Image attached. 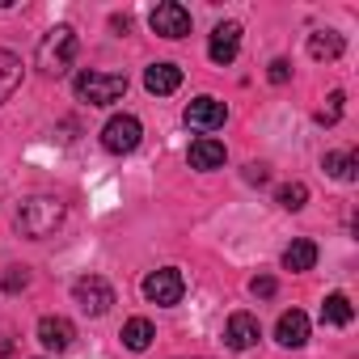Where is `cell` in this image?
I'll return each mask as SVG.
<instances>
[{
  "mask_svg": "<svg viewBox=\"0 0 359 359\" xmlns=\"http://www.w3.org/2000/svg\"><path fill=\"white\" fill-rule=\"evenodd\" d=\"M224 118H229V106L216 102V97H195V102L187 106V127L216 131V127H224Z\"/></svg>",
  "mask_w": 359,
  "mask_h": 359,
  "instance_id": "cell-9",
  "label": "cell"
},
{
  "mask_svg": "<svg viewBox=\"0 0 359 359\" xmlns=\"http://www.w3.org/2000/svg\"><path fill=\"white\" fill-rule=\"evenodd\" d=\"M342 102H346V97H342V89H334V93L325 97V110L317 114V123H325V127H334V123L342 118Z\"/></svg>",
  "mask_w": 359,
  "mask_h": 359,
  "instance_id": "cell-22",
  "label": "cell"
},
{
  "mask_svg": "<svg viewBox=\"0 0 359 359\" xmlns=\"http://www.w3.org/2000/svg\"><path fill=\"white\" fill-rule=\"evenodd\" d=\"M177 85H182V68H177V64H152L144 72V89L156 93V97H169Z\"/></svg>",
  "mask_w": 359,
  "mask_h": 359,
  "instance_id": "cell-12",
  "label": "cell"
},
{
  "mask_svg": "<svg viewBox=\"0 0 359 359\" xmlns=\"http://www.w3.org/2000/svg\"><path fill=\"white\" fill-rule=\"evenodd\" d=\"M313 262H317V245L304 237L283 250V271H313Z\"/></svg>",
  "mask_w": 359,
  "mask_h": 359,
  "instance_id": "cell-17",
  "label": "cell"
},
{
  "mask_svg": "<svg viewBox=\"0 0 359 359\" xmlns=\"http://www.w3.org/2000/svg\"><path fill=\"white\" fill-rule=\"evenodd\" d=\"M76 51H81L76 30H72V26H55V30H47L43 43H39V68H43L47 76H64V72L72 68Z\"/></svg>",
  "mask_w": 359,
  "mask_h": 359,
  "instance_id": "cell-2",
  "label": "cell"
},
{
  "mask_svg": "<svg viewBox=\"0 0 359 359\" xmlns=\"http://www.w3.org/2000/svg\"><path fill=\"white\" fill-rule=\"evenodd\" d=\"M237 51H241V26H237V22H220V26L212 30V43H208L212 64H233Z\"/></svg>",
  "mask_w": 359,
  "mask_h": 359,
  "instance_id": "cell-8",
  "label": "cell"
},
{
  "mask_svg": "<svg viewBox=\"0 0 359 359\" xmlns=\"http://www.w3.org/2000/svg\"><path fill=\"white\" fill-rule=\"evenodd\" d=\"M245 177H250V182H254V187H262V182H266V177H271V173H266V165H245Z\"/></svg>",
  "mask_w": 359,
  "mask_h": 359,
  "instance_id": "cell-26",
  "label": "cell"
},
{
  "mask_svg": "<svg viewBox=\"0 0 359 359\" xmlns=\"http://www.w3.org/2000/svg\"><path fill=\"white\" fill-rule=\"evenodd\" d=\"M72 338H76V325L68 321V317H43L39 321V342L47 346V351H68L72 346Z\"/></svg>",
  "mask_w": 359,
  "mask_h": 359,
  "instance_id": "cell-11",
  "label": "cell"
},
{
  "mask_svg": "<svg viewBox=\"0 0 359 359\" xmlns=\"http://www.w3.org/2000/svg\"><path fill=\"white\" fill-rule=\"evenodd\" d=\"M224 144L220 140H212V135H199L195 144H191V169H220L224 165Z\"/></svg>",
  "mask_w": 359,
  "mask_h": 359,
  "instance_id": "cell-13",
  "label": "cell"
},
{
  "mask_svg": "<svg viewBox=\"0 0 359 359\" xmlns=\"http://www.w3.org/2000/svg\"><path fill=\"white\" fill-rule=\"evenodd\" d=\"M26 283H30V271H26V266H9L5 279H0V287H5V292H22Z\"/></svg>",
  "mask_w": 359,
  "mask_h": 359,
  "instance_id": "cell-23",
  "label": "cell"
},
{
  "mask_svg": "<svg viewBox=\"0 0 359 359\" xmlns=\"http://www.w3.org/2000/svg\"><path fill=\"white\" fill-rule=\"evenodd\" d=\"M275 338H279L283 346H304V342H309V317H304L300 309L283 313L279 325H275Z\"/></svg>",
  "mask_w": 359,
  "mask_h": 359,
  "instance_id": "cell-14",
  "label": "cell"
},
{
  "mask_svg": "<svg viewBox=\"0 0 359 359\" xmlns=\"http://www.w3.org/2000/svg\"><path fill=\"white\" fill-rule=\"evenodd\" d=\"M258 338H262V325H258L254 313H233V317H229L224 342H229L233 351H250V346H258Z\"/></svg>",
  "mask_w": 359,
  "mask_h": 359,
  "instance_id": "cell-10",
  "label": "cell"
},
{
  "mask_svg": "<svg viewBox=\"0 0 359 359\" xmlns=\"http://www.w3.org/2000/svg\"><path fill=\"white\" fill-rule=\"evenodd\" d=\"M182 292H187V279H182V271H173V266L152 271L144 279V296L152 304H177V300H182Z\"/></svg>",
  "mask_w": 359,
  "mask_h": 359,
  "instance_id": "cell-7",
  "label": "cell"
},
{
  "mask_svg": "<svg viewBox=\"0 0 359 359\" xmlns=\"http://www.w3.org/2000/svg\"><path fill=\"white\" fill-rule=\"evenodd\" d=\"M321 169L330 177H338V182H355V169H359V156L355 152H325Z\"/></svg>",
  "mask_w": 359,
  "mask_h": 359,
  "instance_id": "cell-19",
  "label": "cell"
},
{
  "mask_svg": "<svg viewBox=\"0 0 359 359\" xmlns=\"http://www.w3.org/2000/svg\"><path fill=\"white\" fill-rule=\"evenodd\" d=\"M64 224V203L51 199V195H34L18 208V233L30 237V241H43L47 233H55Z\"/></svg>",
  "mask_w": 359,
  "mask_h": 359,
  "instance_id": "cell-1",
  "label": "cell"
},
{
  "mask_svg": "<svg viewBox=\"0 0 359 359\" xmlns=\"http://www.w3.org/2000/svg\"><path fill=\"white\" fill-rule=\"evenodd\" d=\"M309 55H313V60H338V55H342V34H334V30L309 34Z\"/></svg>",
  "mask_w": 359,
  "mask_h": 359,
  "instance_id": "cell-20",
  "label": "cell"
},
{
  "mask_svg": "<svg viewBox=\"0 0 359 359\" xmlns=\"http://www.w3.org/2000/svg\"><path fill=\"white\" fill-rule=\"evenodd\" d=\"M22 85V60L13 51H0V102H9Z\"/></svg>",
  "mask_w": 359,
  "mask_h": 359,
  "instance_id": "cell-16",
  "label": "cell"
},
{
  "mask_svg": "<svg viewBox=\"0 0 359 359\" xmlns=\"http://www.w3.org/2000/svg\"><path fill=\"white\" fill-rule=\"evenodd\" d=\"M148 26H152V34H161V39H187V34H191V9L177 5V0H165V5L152 9Z\"/></svg>",
  "mask_w": 359,
  "mask_h": 359,
  "instance_id": "cell-6",
  "label": "cell"
},
{
  "mask_svg": "<svg viewBox=\"0 0 359 359\" xmlns=\"http://www.w3.org/2000/svg\"><path fill=\"white\" fill-rule=\"evenodd\" d=\"M351 317H355L351 300H346L342 292H330L325 304H321V325H351Z\"/></svg>",
  "mask_w": 359,
  "mask_h": 359,
  "instance_id": "cell-18",
  "label": "cell"
},
{
  "mask_svg": "<svg viewBox=\"0 0 359 359\" xmlns=\"http://www.w3.org/2000/svg\"><path fill=\"white\" fill-rule=\"evenodd\" d=\"M275 199H279V208H283V212H300V208L309 203V187H304V182H283Z\"/></svg>",
  "mask_w": 359,
  "mask_h": 359,
  "instance_id": "cell-21",
  "label": "cell"
},
{
  "mask_svg": "<svg viewBox=\"0 0 359 359\" xmlns=\"http://www.w3.org/2000/svg\"><path fill=\"white\" fill-rule=\"evenodd\" d=\"M72 300H76L89 317H102V313H110V304H114V287H110L102 275H85V279L72 283Z\"/></svg>",
  "mask_w": 359,
  "mask_h": 359,
  "instance_id": "cell-5",
  "label": "cell"
},
{
  "mask_svg": "<svg viewBox=\"0 0 359 359\" xmlns=\"http://www.w3.org/2000/svg\"><path fill=\"white\" fill-rule=\"evenodd\" d=\"M266 76H271V85H287V76H292V64H287V60H275Z\"/></svg>",
  "mask_w": 359,
  "mask_h": 359,
  "instance_id": "cell-24",
  "label": "cell"
},
{
  "mask_svg": "<svg viewBox=\"0 0 359 359\" xmlns=\"http://www.w3.org/2000/svg\"><path fill=\"white\" fill-rule=\"evenodd\" d=\"M250 292H254V296H262V300H266V296H275V279H271V275H258V279H254V283H250Z\"/></svg>",
  "mask_w": 359,
  "mask_h": 359,
  "instance_id": "cell-25",
  "label": "cell"
},
{
  "mask_svg": "<svg viewBox=\"0 0 359 359\" xmlns=\"http://www.w3.org/2000/svg\"><path fill=\"white\" fill-rule=\"evenodd\" d=\"M118 338H123V346H127V351H148V342L156 338V330H152V321H148V317H131V321L123 325V334H118Z\"/></svg>",
  "mask_w": 359,
  "mask_h": 359,
  "instance_id": "cell-15",
  "label": "cell"
},
{
  "mask_svg": "<svg viewBox=\"0 0 359 359\" xmlns=\"http://www.w3.org/2000/svg\"><path fill=\"white\" fill-rule=\"evenodd\" d=\"M140 140H144V127H140V118H135V114H114V118L102 127V148H106V152H114V156L135 152V148H140Z\"/></svg>",
  "mask_w": 359,
  "mask_h": 359,
  "instance_id": "cell-4",
  "label": "cell"
},
{
  "mask_svg": "<svg viewBox=\"0 0 359 359\" xmlns=\"http://www.w3.org/2000/svg\"><path fill=\"white\" fill-rule=\"evenodd\" d=\"M72 89L89 106H110V102H118L127 93V76H114V72H81L72 81Z\"/></svg>",
  "mask_w": 359,
  "mask_h": 359,
  "instance_id": "cell-3",
  "label": "cell"
}]
</instances>
